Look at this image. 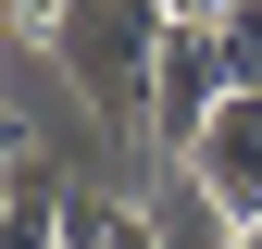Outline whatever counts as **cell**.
<instances>
[{
    "label": "cell",
    "instance_id": "obj_1",
    "mask_svg": "<svg viewBox=\"0 0 262 249\" xmlns=\"http://www.w3.org/2000/svg\"><path fill=\"white\" fill-rule=\"evenodd\" d=\"M162 25H175V0H62V25H50V62L75 75V100L100 112L113 137H150Z\"/></svg>",
    "mask_w": 262,
    "mask_h": 249
},
{
    "label": "cell",
    "instance_id": "obj_2",
    "mask_svg": "<svg viewBox=\"0 0 262 249\" xmlns=\"http://www.w3.org/2000/svg\"><path fill=\"white\" fill-rule=\"evenodd\" d=\"M225 87H237L225 25H212V13H175V25H162V75H150V150H187V137L212 124Z\"/></svg>",
    "mask_w": 262,
    "mask_h": 249
},
{
    "label": "cell",
    "instance_id": "obj_3",
    "mask_svg": "<svg viewBox=\"0 0 262 249\" xmlns=\"http://www.w3.org/2000/svg\"><path fill=\"white\" fill-rule=\"evenodd\" d=\"M175 162L200 175L212 200L237 212V225H262V75H237V87H225V100H212V124L175 150Z\"/></svg>",
    "mask_w": 262,
    "mask_h": 249
},
{
    "label": "cell",
    "instance_id": "obj_4",
    "mask_svg": "<svg viewBox=\"0 0 262 249\" xmlns=\"http://www.w3.org/2000/svg\"><path fill=\"white\" fill-rule=\"evenodd\" d=\"M62 175L38 162V150H13V175H0V249H62Z\"/></svg>",
    "mask_w": 262,
    "mask_h": 249
},
{
    "label": "cell",
    "instance_id": "obj_5",
    "mask_svg": "<svg viewBox=\"0 0 262 249\" xmlns=\"http://www.w3.org/2000/svg\"><path fill=\"white\" fill-rule=\"evenodd\" d=\"M212 25H225V62H237V75H262V0H225Z\"/></svg>",
    "mask_w": 262,
    "mask_h": 249
},
{
    "label": "cell",
    "instance_id": "obj_6",
    "mask_svg": "<svg viewBox=\"0 0 262 249\" xmlns=\"http://www.w3.org/2000/svg\"><path fill=\"white\" fill-rule=\"evenodd\" d=\"M50 25H62V0H13V38H38V50H50Z\"/></svg>",
    "mask_w": 262,
    "mask_h": 249
},
{
    "label": "cell",
    "instance_id": "obj_7",
    "mask_svg": "<svg viewBox=\"0 0 262 249\" xmlns=\"http://www.w3.org/2000/svg\"><path fill=\"white\" fill-rule=\"evenodd\" d=\"M175 13H225V0H175Z\"/></svg>",
    "mask_w": 262,
    "mask_h": 249
},
{
    "label": "cell",
    "instance_id": "obj_8",
    "mask_svg": "<svg viewBox=\"0 0 262 249\" xmlns=\"http://www.w3.org/2000/svg\"><path fill=\"white\" fill-rule=\"evenodd\" d=\"M237 249H262V225H237Z\"/></svg>",
    "mask_w": 262,
    "mask_h": 249
}]
</instances>
